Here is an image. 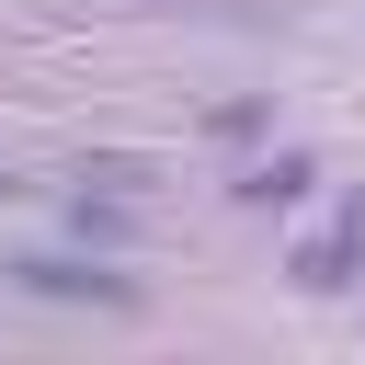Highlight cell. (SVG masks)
Listing matches in <instances>:
<instances>
[{
  "instance_id": "1",
  "label": "cell",
  "mask_w": 365,
  "mask_h": 365,
  "mask_svg": "<svg viewBox=\"0 0 365 365\" xmlns=\"http://www.w3.org/2000/svg\"><path fill=\"white\" fill-rule=\"evenodd\" d=\"M23 297H46V308H137V274H114V262H57V251H11L0 262Z\"/></svg>"
},
{
  "instance_id": "2",
  "label": "cell",
  "mask_w": 365,
  "mask_h": 365,
  "mask_svg": "<svg viewBox=\"0 0 365 365\" xmlns=\"http://www.w3.org/2000/svg\"><path fill=\"white\" fill-rule=\"evenodd\" d=\"M285 274H297L308 297H342V285L365 274V194H342V205H331V228H308V240L285 251Z\"/></svg>"
},
{
  "instance_id": "3",
  "label": "cell",
  "mask_w": 365,
  "mask_h": 365,
  "mask_svg": "<svg viewBox=\"0 0 365 365\" xmlns=\"http://www.w3.org/2000/svg\"><path fill=\"white\" fill-rule=\"evenodd\" d=\"M308 182H319V160H308V148H274V160H251L228 194H240V205H297Z\"/></svg>"
},
{
  "instance_id": "4",
  "label": "cell",
  "mask_w": 365,
  "mask_h": 365,
  "mask_svg": "<svg viewBox=\"0 0 365 365\" xmlns=\"http://www.w3.org/2000/svg\"><path fill=\"white\" fill-rule=\"evenodd\" d=\"M148 182V160H125V148H103V160H80V194H137Z\"/></svg>"
},
{
  "instance_id": "5",
  "label": "cell",
  "mask_w": 365,
  "mask_h": 365,
  "mask_svg": "<svg viewBox=\"0 0 365 365\" xmlns=\"http://www.w3.org/2000/svg\"><path fill=\"white\" fill-rule=\"evenodd\" d=\"M0 205H11V182H0Z\"/></svg>"
}]
</instances>
